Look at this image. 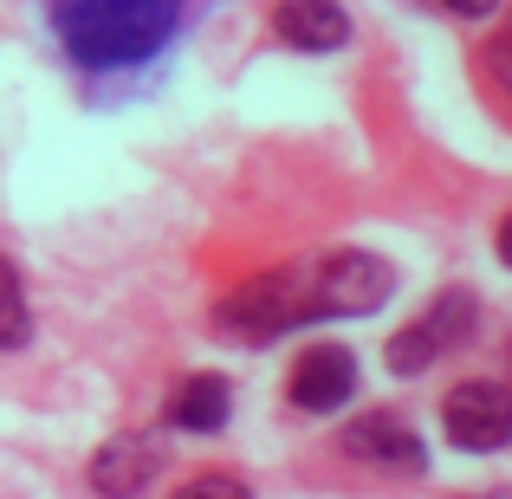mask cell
Instances as JSON below:
<instances>
[{
	"instance_id": "cell-12",
	"label": "cell",
	"mask_w": 512,
	"mask_h": 499,
	"mask_svg": "<svg viewBox=\"0 0 512 499\" xmlns=\"http://www.w3.org/2000/svg\"><path fill=\"white\" fill-rule=\"evenodd\" d=\"M175 499H253V493L240 487V480H227V474H208V480H188Z\"/></svg>"
},
{
	"instance_id": "cell-5",
	"label": "cell",
	"mask_w": 512,
	"mask_h": 499,
	"mask_svg": "<svg viewBox=\"0 0 512 499\" xmlns=\"http://www.w3.org/2000/svg\"><path fill=\"white\" fill-rule=\"evenodd\" d=\"M441 422H448V441L467 448V454L506 448V441H512V389L474 376V383H461L448 402H441Z\"/></svg>"
},
{
	"instance_id": "cell-13",
	"label": "cell",
	"mask_w": 512,
	"mask_h": 499,
	"mask_svg": "<svg viewBox=\"0 0 512 499\" xmlns=\"http://www.w3.org/2000/svg\"><path fill=\"white\" fill-rule=\"evenodd\" d=\"M441 7H448V13H461V20H480V13H493L500 0H441Z\"/></svg>"
},
{
	"instance_id": "cell-9",
	"label": "cell",
	"mask_w": 512,
	"mask_h": 499,
	"mask_svg": "<svg viewBox=\"0 0 512 499\" xmlns=\"http://www.w3.org/2000/svg\"><path fill=\"white\" fill-rule=\"evenodd\" d=\"M150 474H156V448L143 435H111L91 461V487L104 499H137L150 487Z\"/></svg>"
},
{
	"instance_id": "cell-10",
	"label": "cell",
	"mask_w": 512,
	"mask_h": 499,
	"mask_svg": "<svg viewBox=\"0 0 512 499\" xmlns=\"http://www.w3.org/2000/svg\"><path fill=\"white\" fill-rule=\"evenodd\" d=\"M227 409H234V389H227L214 370L188 376V383L169 396V422L188 428V435H214V428H227Z\"/></svg>"
},
{
	"instance_id": "cell-6",
	"label": "cell",
	"mask_w": 512,
	"mask_h": 499,
	"mask_svg": "<svg viewBox=\"0 0 512 499\" xmlns=\"http://www.w3.org/2000/svg\"><path fill=\"white\" fill-rule=\"evenodd\" d=\"M350 389H357V357H350V350H338V344H312L299 363H292V376H286L292 409H312V415L344 409Z\"/></svg>"
},
{
	"instance_id": "cell-2",
	"label": "cell",
	"mask_w": 512,
	"mask_h": 499,
	"mask_svg": "<svg viewBox=\"0 0 512 499\" xmlns=\"http://www.w3.org/2000/svg\"><path fill=\"white\" fill-rule=\"evenodd\" d=\"M396 292V273L389 260L363 247H344V253H325L318 266H305V299H312V318H370L376 305H389Z\"/></svg>"
},
{
	"instance_id": "cell-3",
	"label": "cell",
	"mask_w": 512,
	"mask_h": 499,
	"mask_svg": "<svg viewBox=\"0 0 512 499\" xmlns=\"http://www.w3.org/2000/svg\"><path fill=\"white\" fill-rule=\"evenodd\" d=\"M299 318H312V299H305V273H260L240 292H227L214 325L234 344H266V337L292 331Z\"/></svg>"
},
{
	"instance_id": "cell-7",
	"label": "cell",
	"mask_w": 512,
	"mask_h": 499,
	"mask_svg": "<svg viewBox=\"0 0 512 499\" xmlns=\"http://www.w3.org/2000/svg\"><path fill=\"white\" fill-rule=\"evenodd\" d=\"M350 448L363 454L370 467H383V474H428V448H422V435H415L402 415H363V422H350Z\"/></svg>"
},
{
	"instance_id": "cell-11",
	"label": "cell",
	"mask_w": 512,
	"mask_h": 499,
	"mask_svg": "<svg viewBox=\"0 0 512 499\" xmlns=\"http://www.w3.org/2000/svg\"><path fill=\"white\" fill-rule=\"evenodd\" d=\"M26 337H33V312H26L20 273H13L7 253H0V350H20Z\"/></svg>"
},
{
	"instance_id": "cell-1",
	"label": "cell",
	"mask_w": 512,
	"mask_h": 499,
	"mask_svg": "<svg viewBox=\"0 0 512 499\" xmlns=\"http://www.w3.org/2000/svg\"><path fill=\"white\" fill-rule=\"evenodd\" d=\"M52 26L78 65L117 72L169 46V33L182 26V0H52Z\"/></svg>"
},
{
	"instance_id": "cell-14",
	"label": "cell",
	"mask_w": 512,
	"mask_h": 499,
	"mask_svg": "<svg viewBox=\"0 0 512 499\" xmlns=\"http://www.w3.org/2000/svg\"><path fill=\"white\" fill-rule=\"evenodd\" d=\"M500 260L512 266V214H506V221H500Z\"/></svg>"
},
{
	"instance_id": "cell-4",
	"label": "cell",
	"mask_w": 512,
	"mask_h": 499,
	"mask_svg": "<svg viewBox=\"0 0 512 499\" xmlns=\"http://www.w3.org/2000/svg\"><path fill=\"white\" fill-rule=\"evenodd\" d=\"M474 318H480L474 292H441V299L428 305L409 331L389 337V370H396V376H422L435 357H448L454 344H467V337H474Z\"/></svg>"
},
{
	"instance_id": "cell-8",
	"label": "cell",
	"mask_w": 512,
	"mask_h": 499,
	"mask_svg": "<svg viewBox=\"0 0 512 499\" xmlns=\"http://www.w3.org/2000/svg\"><path fill=\"white\" fill-rule=\"evenodd\" d=\"M273 26H279V39L299 46V52H338L350 39V13L338 0H279Z\"/></svg>"
}]
</instances>
